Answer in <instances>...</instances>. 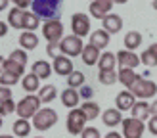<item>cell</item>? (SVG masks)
<instances>
[{
	"mask_svg": "<svg viewBox=\"0 0 157 138\" xmlns=\"http://www.w3.org/2000/svg\"><path fill=\"white\" fill-rule=\"evenodd\" d=\"M33 13L46 21L59 19L61 13V2L59 0H33Z\"/></svg>",
	"mask_w": 157,
	"mask_h": 138,
	"instance_id": "obj_1",
	"label": "cell"
},
{
	"mask_svg": "<svg viewBox=\"0 0 157 138\" xmlns=\"http://www.w3.org/2000/svg\"><path fill=\"white\" fill-rule=\"evenodd\" d=\"M40 98L35 96V94H27L25 98L21 100V102H17V115H19V119H27L29 117L33 119L35 115L40 111Z\"/></svg>",
	"mask_w": 157,
	"mask_h": 138,
	"instance_id": "obj_2",
	"label": "cell"
},
{
	"mask_svg": "<svg viewBox=\"0 0 157 138\" xmlns=\"http://www.w3.org/2000/svg\"><path fill=\"white\" fill-rule=\"evenodd\" d=\"M56 123H58V113L54 111L52 107H42V109L33 117V127L36 130H40V132L52 128Z\"/></svg>",
	"mask_w": 157,
	"mask_h": 138,
	"instance_id": "obj_3",
	"label": "cell"
},
{
	"mask_svg": "<svg viewBox=\"0 0 157 138\" xmlns=\"http://www.w3.org/2000/svg\"><path fill=\"white\" fill-rule=\"evenodd\" d=\"M86 115L82 113L81 107H77V109H71L67 115V121H65V125H67V132L69 134H82L84 132V125H86Z\"/></svg>",
	"mask_w": 157,
	"mask_h": 138,
	"instance_id": "obj_4",
	"label": "cell"
},
{
	"mask_svg": "<svg viewBox=\"0 0 157 138\" xmlns=\"http://www.w3.org/2000/svg\"><path fill=\"white\" fill-rule=\"evenodd\" d=\"M59 48H61V54L63 56H82L84 52V44H82V38H78L75 35H69V36H63V40L59 42Z\"/></svg>",
	"mask_w": 157,
	"mask_h": 138,
	"instance_id": "obj_5",
	"label": "cell"
},
{
	"mask_svg": "<svg viewBox=\"0 0 157 138\" xmlns=\"http://www.w3.org/2000/svg\"><path fill=\"white\" fill-rule=\"evenodd\" d=\"M130 92H132L136 98H140V100H147V98H153V96L157 94V84H155L153 81L144 79V77H142L140 81L134 82V86L130 88Z\"/></svg>",
	"mask_w": 157,
	"mask_h": 138,
	"instance_id": "obj_6",
	"label": "cell"
},
{
	"mask_svg": "<svg viewBox=\"0 0 157 138\" xmlns=\"http://www.w3.org/2000/svg\"><path fill=\"white\" fill-rule=\"evenodd\" d=\"M42 36L48 40V44L61 42V40H63V25H61V21L59 19L46 21L42 25Z\"/></svg>",
	"mask_w": 157,
	"mask_h": 138,
	"instance_id": "obj_7",
	"label": "cell"
},
{
	"mask_svg": "<svg viewBox=\"0 0 157 138\" xmlns=\"http://www.w3.org/2000/svg\"><path fill=\"white\" fill-rule=\"evenodd\" d=\"M90 17L86 13H73L71 15V29H73V35L75 36H78V38H82V36H86L90 33ZM92 35V33H90Z\"/></svg>",
	"mask_w": 157,
	"mask_h": 138,
	"instance_id": "obj_8",
	"label": "cell"
},
{
	"mask_svg": "<svg viewBox=\"0 0 157 138\" xmlns=\"http://www.w3.org/2000/svg\"><path fill=\"white\" fill-rule=\"evenodd\" d=\"M144 121L134 119V117H127L123 121V138H142L144 134Z\"/></svg>",
	"mask_w": 157,
	"mask_h": 138,
	"instance_id": "obj_9",
	"label": "cell"
},
{
	"mask_svg": "<svg viewBox=\"0 0 157 138\" xmlns=\"http://www.w3.org/2000/svg\"><path fill=\"white\" fill-rule=\"evenodd\" d=\"M111 8H113L111 0H94V2L88 4L90 15H92V17H96V19H101V21L111 13Z\"/></svg>",
	"mask_w": 157,
	"mask_h": 138,
	"instance_id": "obj_10",
	"label": "cell"
},
{
	"mask_svg": "<svg viewBox=\"0 0 157 138\" xmlns=\"http://www.w3.org/2000/svg\"><path fill=\"white\" fill-rule=\"evenodd\" d=\"M117 61H119L121 69H136L138 63H142V59H140L134 52H130V50H121L119 54H117Z\"/></svg>",
	"mask_w": 157,
	"mask_h": 138,
	"instance_id": "obj_11",
	"label": "cell"
},
{
	"mask_svg": "<svg viewBox=\"0 0 157 138\" xmlns=\"http://www.w3.org/2000/svg\"><path fill=\"white\" fill-rule=\"evenodd\" d=\"M115 105H117V109H119V111H127V109L132 111V107L136 105V96L132 94L130 90H123V92L117 94Z\"/></svg>",
	"mask_w": 157,
	"mask_h": 138,
	"instance_id": "obj_12",
	"label": "cell"
},
{
	"mask_svg": "<svg viewBox=\"0 0 157 138\" xmlns=\"http://www.w3.org/2000/svg\"><path fill=\"white\" fill-rule=\"evenodd\" d=\"M52 67H54V71H56L58 75H67L69 77L73 73V61L67 56H58L56 59H54Z\"/></svg>",
	"mask_w": 157,
	"mask_h": 138,
	"instance_id": "obj_13",
	"label": "cell"
},
{
	"mask_svg": "<svg viewBox=\"0 0 157 138\" xmlns=\"http://www.w3.org/2000/svg\"><path fill=\"white\" fill-rule=\"evenodd\" d=\"M78 102H81V94L75 88H65L61 92V104L65 107H69V109H77Z\"/></svg>",
	"mask_w": 157,
	"mask_h": 138,
	"instance_id": "obj_14",
	"label": "cell"
},
{
	"mask_svg": "<svg viewBox=\"0 0 157 138\" xmlns=\"http://www.w3.org/2000/svg\"><path fill=\"white\" fill-rule=\"evenodd\" d=\"M82 61H84V63L86 65H96V63H100V58H101V54H100V50L96 48V46H92L90 42L88 44H86L84 46V52H82Z\"/></svg>",
	"mask_w": 157,
	"mask_h": 138,
	"instance_id": "obj_15",
	"label": "cell"
},
{
	"mask_svg": "<svg viewBox=\"0 0 157 138\" xmlns=\"http://www.w3.org/2000/svg\"><path fill=\"white\" fill-rule=\"evenodd\" d=\"M101 121H104L105 127L113 128V127L119 125V123H123L124 119H123V115H121V111L117 109V107H111V109H105V111H104V117H101Z\"/></svg>",
	"mask_w": 157,
	"mask_h": 138,
	"instance_id": "obj_16",
	"label": "cell"
},
{
	"mask_svg": "<svg viewBox=\"0 0 157 138\" xmlns=\"http://www.w3.org/2000/svg\"><path fill=\"white\" fill-rule=\"evenodd\" d=\"M140 79H142V77H140L134 69H119V81H121L123 86H127L128 90L134 86V82L140 81Z\"/></svg>",
	"mask_w": 157,
	"mask_h": 138,
	"instance_id": "obj_17",
	"label": "cell"
},
{
	"mask_svg": "<svg viewBox=\"0 0 157 138\" xmlns=\"http://www.w3.org/2000/svg\"><path fill=\"white\" fill-rule=\"evenodd\" d=\"M123 29V19L117 13H109L107 17L104 19V31H107L109 35H115Z\"/></svg>",
	"mask_w": 157,
	"mask_h": 138,
	"instance_id": "obj_18",
	"label": "cell"
},
{
	"mask_svg": "<svg viewBox=\"0 0 157 138\" xmlns=\"http://www.w3.org/2000/svg\"><path fill=\"white\" fill-rule=\"evenodd\" d=\"M88 40H90L92 46H96L98 50H104L105 46L109 44V33L104 31V29H98V31H94V33L90 35Z\"/></svg>",
	"mask_w": 157,
	"mask_h": 138,
	"instance_id": "obj_19",
	"label": "cell"
},
{
	"mask_svg": "<svg viewBox=\"0 0 157 138\" xmlns=\"http://www.w3.org/2000/svg\"><path fill=\"white\" fill-rule=\"evenodd\" d=\"M25 10H19V8H12L10 13H8V23L13 27V29H23L25 25Z\"/></svg>",
	"mask_w": 157,
	"mask_h": 138,
	"instance_id": "obj_20",
	"label": "cell"
},
{
	"mask_svg": "<svg viewBox=\"0 0 157 138\" xmlns=\"http://www.w3.org/2000/svg\"><path fill=\"white\" fill-rule=\"evenodd\" d=\"M140 59H142V63L147 65V67H157V42L150 44V48H146L140 54Z\"/></svg>",
	"mask_w": 157,
	"mask_h": 138,
	"instance_id": "obj_21",
	"label": "cell"
},
{
	"mask_svg": "<svg viewBox=\"0 0 157 138\" xmlns=\"http://www.w3.org/2000/svg\"><path fill=\"white\" fill-rule=\"evenodd\" d=\"M21 86H23V90L25 92H35V90H40L42 86H40V79L35 75V73H27L25 77L21 79Z\"/></svg>",
	"mask_w": 157,
	"mask_h": 138,
	"instance_id": "obj_22",
	"label": "cell"
},
{
	"mask_svg": "<svg viewBox=\"0 0 157 138\" xmlns=\"http://www.w3.org/2000/svg\"><path fill=\"white\" fill-rule=\"evenodd\" d=\"M19 44H21V48L23 50H35L36 46H38V36L35 33H31V31H23L21 36H19Z\"/></svg>",
	"mask_w": 157,
	"mask_h": 138,
	"instance_id": "obj_23",
	"label": "cell"
},
{
	"mask_svg": "<svg viewBox=\"0 0 157 138\" xmlns=\"http://www.w3.org/2000/svg\"><path fill=\"white\" fill-rule=\"evenodd\" d=\"M52 65L48 63V61H44V59H38V61H35L33 63V69H31V71H33L38 79H48V77L52 75Z\"/></svg>",
	"mask_w": 157,
	"mask_h": 138,
	"instance_id": "obj_24",
	"label": "cell"
},
{
	"mask_svg": "<svg viewBox=\"0 0 157 138\" xmlns=\"http://www.w3.org/2000/svg\"><path fill=\"white\" fill-rule=\"evenodd\" d=\"M115 63H117V54L113 52H104L101 54V58H100V71H113L115 69Z\"/></svg>",
	"mask_w": 157,
	"mask_h": 138,
	"instance_id": "obj_25",
	"label": "cell"
},
{
	"mask_svg": "<svg viewBox=\"0 0 157 138\" xmlns=\"http://www.w3.org/2000/svg\"><path fill=\"white\" fill-rule=\"evenodd\" d=\"M140 44H142V35H140L138 31H128V33L124 35V46H127V50L134 52Z\"/></svg>",
	"mask_w": 157,
	"mask_h": 138,
	"instance_id": "obj_26",
	"label": "cell"
},
{
	"mask_svg": "<svg viewBox=\"0 0 157 138\" xmlns=\"http://www.w3.org/2000/svg\"><path fill=\"white\" fill-rule=\"evenodd\" d=\"M81 109H82V113L86 115V119H88V121L100 117V105L96 102H90V100H88V102H82Z\"/></svg>",
	"mask_w": 157,
	"mask_h": 138,
	"instance_id": "obj_27",
	"label": "cell"
},
{
	"mask_svg": "<svg viewBox=\"0 0 157 138\" xmlns=\"http://www.w3.org/2000/svg\"><path fill=\"white\" fill-rule=\"evenodd\" d=\"M132 117L144 121L150 117V104L147 102H136V105L132 107Z\"/></svg>",
	"mask_w": 157,
	"mask_h": 138,
	"instance_id": "obj_28",
	"label": "cell"
},
{
	"mask_svg": "<svg viewBox=\"0 0 157 138\" xmlns=\"http://www.w3.org/2000/svg\"><path fill=\"white\" fill-rule=\"evenodd\" d=\"M36 96L40 98L42 104H48V102H52V100L58 96V90H56V86H54V84H46V86H42L40 90H38Z\"/></svg>",
	"mask_w": 157,
	"mask_h": 138,
	"instance_id": "obj_29",
	"label": "cell"
},
{
	"mask_svg": "<svg viewBox=\"0 0 157 138\" xmlns=\"http://www.w3.org/2000/svg\"><path fill=\"white\" fill-rule=\"evenodd\" d=\"M2 71H10V73H13V75L21 77L23 71H25V67L19 65L17 61H13V59H10V58H6V59H2Z\"/></svg>",
	"mask_w": 157,
	"mask_h": 138,
	"instance_id": "obj_30",
	"label": "cell"
},
{
	"mask_svg": "<svg viewBox=\"0 0 157 138\" xmlns=\"http://www.w3.org/2000/svg\"><path fill=\"white\" fill-rule=\"evenodd\" d=\"M31 132V123L27 119H17L13 123V134L19 136V138H25Z\"/></svg>",
	"mask_w": 157,
	"mask_h": 138,
	"instance_id": "obj_31",
	"label": "cell"
},
{
	"mask_svg": "<svg viewBox=\"0 0 157 138\" xmlns=\"http://www.w3.org/2000/svg\"><path fill=\"white\" fill-rule=\"evenodd\" d=\"M38 25H40V17H38V15H35L33 12H27V13H25V25H23V29L33 33Z\"/></svg>",
	"mask_w": 157,
	"mask_h": 138,
	"instance_id": "obj_32",
	"label": "cell"
},
{
	"mask_svg": "<svg viewBox=\"0 0 157 138\" xmlns=\"http://www.w3.org/2000/svg\"><path fill=\"white\" fill-rule=\"evenodd\" d=\"M67 84H69V88L82 86V84H84V73H81V71H73L71 75L67 77Z\"/></svg>",
	"mask_w": 157,
	"mask_h": 138,
	"instance_id": "obj_33",
	"label": "cell"
},
{
	"mask_svg": "<svg viewBox=\"0 0 157 138\" xmlns=\"http://www.w3.org/2000/svg\"><path fill=\"white\" fill-rule=\"evenodd\" d=\"M117 79H119V75H117L115 71H100L98 73V81L101 84H107V86H109V84H113Z\"/></svg>",
	"mask_w": 157,
	"mask_h": 138,
	"instance_id": "obj_34",
	"label": "cell"
},
{
	"mask_svg": "<svg viewBox=\"0 0 157 138\" xmlns=\"http://www.w3.org/2000/svg\"><path fill=\"white\" fill-rule=\"evenodd\" d=\"M19 81V77L17 75H13V73H10V71H2L0 73V82H2V86H13L15 82Z\"/></svg>",
	"mask_w": 157,
	"mask_h": 138,
	"instance_id": "obj_35",
	"label": "cell"
},
{
	"mask_svg": "<svg viewBox=\"0 0 157 138\" xmlns=\"http://www.w3.org/2000/svg\"><path fill=\"white\" fill-rule=\"evenodd\" d=\"M8 58L13 59V61H17V63L23 65V67L27 65V52H25V50H12V54H10Z\"/></svg>",
	"mask_w": 157,
	"mask_h": 138,
	"instance_id": "obj_36",
	"label": "cell"
},
{
	"mask_svg": "<svg viewBox=\"0 0 157 138\" xmlns=\"http://www.w3.org/2000/svg\"><path fill=\"white\" fill-rule=\"evenodd\" d=\"M0 111H2V115H10L17 111V105L13 104V100H6V102H0Z\"/></svg>",
	"mask_w": 157,
	"mask_h": 138,
	"instance_id": "obj_37",
	"label": "cell"
},
{
	"mask_svg": "<svg viewBox=\"0 0 157 138\" xmlns=\"http://www.w3.org/2000/svg\"><path fill=\"white\" fill-rule=\"evenodd\" d=\"M61 48H59V42H52V44H48V46H46V54H48V56L50 58H54V59H56L58 56H61Z\"/></svg>",
	"mask_w": 157,
	"mask_h": 138,
	"instance_id": "obj_38",
	"label": "cell"
},
{
	"mask_svg": "<svg viewBox=\"0 0 157 138\" xmlns=\"http://www.w3.org/2000/svg\"><path fill=\"white\" fill-rule=\"evenodd\" d=\"M81 138H100V130L96 127H88V128H84Z\"/></svg>",
	"mask_w": 157,
	"mask_h": 138,
	"instance_id": "obj_39",
	"label": "cell"
},
{
	"mask_svg": "<svg viewBox=\"0 0 157 138\" xmlns=\"http://www.w3.org/2000/svg\"><path fill=\"white\" fill-rule=\"evenodd\" d=\"M6 100H12V90L8 86L0 88V102H6Z\"/></svg>",
	"mask_w": 157,
	"mask_h": 138,
	"instance_id": "obj_40",
	"label": "cell"
},
{
	"mask_svg": "<svg viewBox=\"0 0 157 138\" xmlns=\"http://www.w3.org/2000/svg\"><path fill=\"white\" fill-rule=\"evenodd\" d=\"M81 96H82V98H86V102H88V98H92V96H94V90H92V88H88V86H82V88H81Z\"/></svg>",
	"mask_w": 157,
	"mask_h": 138,
	"instance_id": "obj_41",
	"label": "cell"
},
{
	"mask_svg": "<svg viewBox=\"0 0 157 138\" xmlns=\"http://www.w3.org/2000/svg\"><path fill=\"white\" fill-rule=\"evenodd\" d=\"M147 128H150V132L157 136V117H151L150 119V125H147Z\"/></svg>",
	"mask_w": 157,
	"mask_h": 138,
	"instance_id": "obj_42",
	"label": "cell"
},
{
	"mask_svg": "<svg viewBox=\"0 0 157 138\" xmlns=\"http://www.w3.org/2000/svg\"><path fill=\"white\" fill-rule=\"evenodd\" d=\"M33 6V2L31 0H15V8H19V10H23V8H29Z\"/></svg>",
	"mask_w": 157,
	"mask_h": 138,
	"instance_id": "obj_43",
	"label": "cell"
},
{
	"mask_svg": "<svg viewBox=\"0 0 157 138\" xmlns=\"http://www.w3.org/2000/svg\"><path fill=\"white\" fill-rule=\"evenodd\" d=\"M150 113L153 115V117H157V100H155L153 104H150Z\"/></svg>",
	"mask_w": 157,
	"mask_h": 138,
	"instance_id": "obj_44",
	"label": "cell"
},
{
	"mask_svg": "<svg viewBox=\"0 0 157 138\" xmlns=\"http://www.w3.org/2000/svg\"><path fill=\"white\" fill-rule=\"evenodd\" d=\"M105 138H123V134H119V132H107Z\"/></svg>",
	"mask_w": 157,
	"mask_h": 138,
	"instance_id": "obj_45",
	"label": "cell"
},
{
	"mask_svg": "<svg viewBox=\"0 0 157 138\" xmlns=\"http://www.w3.org/2000/svg\"><path fill=\"white\" fill-rule=\"evenodd\" d=\"M0 25H2V27H0V35L4 36V35L8 33V25H6V23H0Z\"/></svg>",
	"mask_w": 157,
	"mask_h": 138,
	"instance_id": "obj_46",
	"label": "cell"
},
{
	"mask_svg": "<svg viewBox=\"0 0 157 138\" xmlns=\"http://www.w3.org/2000/svg\"><path fill=\"white\" fill-rule=\"evenodd\" d=\"M0 138H13V136H10V134H2Z\"/></svg>",
	"mask_w": 157,
	"mask_h": 138,
	"instance_id": "obj_47",
	"label": "cell"
},
{
	"mask_svg": "<svg viewBox=\"0 0 157 138\" xmlns=\"http://www.w3.org/2000/svg\"><path fill=\"white\" fill-rule=\"evenodd\" d=\"M153 8H155V10H157V0H153Z\"/></svg>",
	"mask_w": 157,
	"mask_h": 138,
	"instance_id": "obj_48",
	"label": "cell"
},
{
	"mask_svg": "<svg viewBox=\"0 0 157 138\" xmlns=\"http://www.w3.org/2000/svg\"><path fill=\"white\" fill-rule=\"evenodd\" d=\"M35 138H42V136H35Z\"/></svg>",
	"mask_w": 157,
	"mask_h": 138,
	"instance_id": "obj_49",
	"label": "cell"
}]
</instances>
